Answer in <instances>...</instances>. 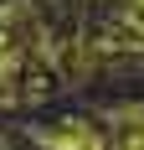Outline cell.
Listing matches in <instances>:
<instances>
[{"mask_svg":"<svg viewBox=\"0 0 144 150\" xmlns=\"http://www.w3.org/2000/svg\"><path fill=\"white\" fill-rule=\"evenodd\" d=\"M36 140L46 150H98V135L82 129V124H57V129H41Z\"/></svg>","mask_w":144,"mask_h":150,"instance_id":"obj_1","label":"cell"}]
</instances>
